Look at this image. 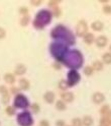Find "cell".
Masks as SVG:
<instances>
[{
	"label": "cell",
	"mask_w": 111,
	"mask_h": 126,
	"mask_svg": "<svg viewBox=\"0 0 111 126\" xmlns=\"http://www.w3.org/2000/svg\"><path fill=\"white\" fill-rule=\"evenodd\" d=\"M87 30H88V27H87V23L84 21V20H81L79 21L78 26H77V34L78 36H85L86 33H87Z\"/></svg>",
	"instance_id": "1"
},
{
	"label": "cell",
	"mask_w": 111,
	"mask_h": 126,
	"mask_svg": "<svg viewBox=\"0 0 111 126\" xmlns=\"http://www.w3.org/2000/svg\"><path fill=\"white\" fill-rule=\"evenodd\" d=\"M79 75L77 74V72H75V71H72V72H70L69 73V81H70V83H69V85H73V84H75L76 83V81L79 79Z\"/></svg>",
	"instance_id": "2"
},
{
	"label": "cell",
	"mask_w": 111,
	"mask_h": 126,
	"mask_svg": "<svg viewBox=\"0 0 111 126\" xmlns=\"http://www.w3.org/2000/svg\"><path fill=\"white\" fill-rule=\"evenodd\" d=\"M93 101L95 102L96 104H100L104 101V96L101 94V93H95L93 94Z\"/></svg>",
	"instance_id": "3"
},
{
	"label": "cell",
	"mask_w": 111,
	"mask_h": 126,
	"mask_svg": "<svg viewBox=\"0 0 111 126\" xmlns=\"http://www.w3.org/2000/svg\"><path fill=\"white\" fill-rule=\"evenodd\" d=\"M96 44L98 47H104L106 46L107 44V38L104 37V36H100L97 38V40H96Z\"/></svg>",
	"instance_id": "4"
},
{
	"label": "cell",
	"mask_w": 111,
	"mask_h": 126,
	"mask_svg": "<svg viewBox=\"0 0 111 126\" xmlns=\"http://www.w3.org/2000/svg\"><path fill=\"white\" fill-rule=\"evenodd\" d=\"M62 99L66 102H72L74 99V96L71 93H64V94H62Z\"/></svg>",
	"instance_id": "5"
},
{
	"label": "cell",
	"mask_w": 111,
	"mask_h": 126,
	"mask_svg": "<svg viewBox=\"0 0 111 126\" xmlns=\"http://www.w3.org/2000/svg\"><path fill=\"white\" fill-rule=\"evenodd\" d=\"M55 99V96L52 92H47L45 94H44V100L47 102V103H52Z\"/></svg>",
	"instance_id": "6"
},
{
	"label": "cell",
	"mask_w": 111,
	"mask_h": 126,
	"mask_svg": "<svg viewBox=\"0 0 111 126\" xmlns=\"http://www.w3.org/2000/svg\"><path fill=\"white\" fill-rule=\"evenodd\" d=\"M92 28L95 31H101L103 29V23L101 21H98L97 20V21H95V22L92 23Z\"/></svg>",
	"instance_id": "7"
},
{
	"label": "cell",
	"mask_w": 111,
	"mask_h": 126,
	"mask_svg": "<svg viewBox=\"0 0 111 126\" xmlns=\"http://www.w3.org/2000/svg\"><path fill=\"white\" fill-rule=\"evenodd\" d=\"M4 79H5V81H6L7 83H13L14 80H15V78H14V76H13L12 74L6 73V74L4 75Z\"/></svg>",
	"instance_id": "8"
},
{
	"label": "cell",
	"mask_w": 111,
	"mask_h": 126,
	"mask_svg": "<svg viewBox=\"0 0 111 126\" xmlns=\"http://www.w3.org/2000/svg\"><path fill=\"white\" fill-rule=\"evenodd\" d=\"M83 124L86 126H91L93 124V120L90 116H86L84 119H83Z\"/></svg>",
	"instance_id": "9"
},
{
	"label": "cell",
	"mask_w": 111,
	"mask_h": 126,
	"mask_svg": "<svg viewBox=\"0 0 111 126\" xmlns=\"http://www.w3.org/2000/svg\"><path fill=\"white\" fill-rule=\"evenodd\" d=\"M24 72H25L24 65H17V67L15 68V73H16V74H22Z\"/></svg>",
	"instance_id": "10"
},
{
	"label": "cell",
	"mask_w": 111,
	"mask_h": 126,
	"mask_svg": "<svg viewBox=\"0 0 111 126\" xmlns=\"http://www.w3.org/2000/svg\"><path fill=\"white\" fill-rule=\"evenodd\" d=\"M19 83H20V88L22 90H26V89H28V86H29V83H28V81L26 79H20Z\"/></svg>",
	"instance_id": "11"
},
{
	"label": "cell",
	"mask_w": 111,
	"mask_h": 126,
	"mask_svg": "<svg viewBox=\"0 0 111 126\" xmlns=\"http://www.w3.org/2000/svg\"><path fill=\"white\" fill-rule=\"evenodd\" d=\"M85 42L87 43V44H91L93 41H94V37H93V35L92 34H87V35H85Z\"/></svg>",
	"instance_id": "12"
},
{
	"label": "cell",
	"mask_w": 111,
	"mask_h": 126,
	"mask_svg": "<svg viewBox=\"0 0 111 126\" xmlns=\"http://www.w3.org/2000/svg\"><path fill=\"white\" fill-rule=\"evenodd\" d=\"M103 61H104L105 63H107V64H110L111 63V54L106 53V54L103 55Z\"/></svg>",
	"instance_id": "13"
},
{
	"label": "cell",
	"mask_w": 111,
	"mask_h": 126,
	"mask_svg": "<svg viewBox=\"0 0 111 126\" xmlns=\"http://www.w3.org/2000/svg\"><path fill=\"white\" fill-rule=\"evenodd\" d=\"M93 67L96 69V70H101L102 69V63L100 62V61H95L94 63H93Z\"/></svg>",
	"instance_id": "14"
},
{
	"label": "cell",
	"mask_w": 111,
	"mask_h": 126,
	"mask_svg": "<svg viewBox=\"0 0 111 126\" xmlns=\"http://www.w3.org/2000/svg\"><path fill=\"white\" fill-rule=\"evenodd\" d=\"M57 108H58L59 110H65L66 106H65L64 103H63V101H59L58 103H57Z\"/></svg>",
	"instance_id": "15"
},
{
	"label": "cell",
	"mask_w": 111,
	"mask_h": 126,
	"mask_svg": "<svg viewBox=\"0 0 111 126\" xmlns=\"http://www.w3.org/2000/svg\"><path fill=\"white\" fill-rule=\"evenodd\" d=\"M92 72H93V67H91V66H87V67L85 68V73H86L87 75H91Z\"/></svg>",
	"instance_id": "16"
},
{
	"label": "cell",
	"mask_w": 111,
	"mask_h": 126,
	"mask_svg": "<svg viewBox=\"0 0 111 126\" xmlns=\"http://www.w3.org/2000/svg\"><path fill=\"white\" fill-rule=\"evenodd\" d=\"M8 101H9V94L6 92V93L3 94V103H7Z\"/></svg>",
	"instance_id": "17"
},
{
	"label": "cell",
	"mask_w": 111,
	"mask_h": 126,
	"mask_svg": "<svg viewBox=\"0 0 111 126\" xmlns=\"http://www.w3.org/2000/svg\"><path fill=\"white\" fill-rule=\"evenodd\" d=\"M107 111H109V107H108V106L102 107V109H101V113H102V114H106Z\"/></svg>",
	"instance_id": "18"
},
{
	"label": "cell",
	"mask_w": 111,
	"mask_h": 126,
	"mask_svg": "<svg viewBox=\"0 0 111 126\" xmlns=\"http://www.w3.org/2000/svg\"><path fill=\"white\" fill-rule=\"evenodd\" d=\"M103 11L105 13H111V6H105L104 8H103Z\"/></svg>",
	"instance_id": "19"
},
{
	"label": "cell",
	"mask_w": 111,
	"mask_h": 126,
	"mask_svg": "<svg viewBox=\"0 0 111 126\" xmlns=\"http://www.w3.org/2000/svg\"><path fill=\"white\" fill-rule=\"evenodd\" d=\"M73 124H74V126H81V122H80L79 119H74L73 120Z\"/></svg>",
	"instance_id": "20"
},
{
	"label": "cell",
	"mask_w": 111,
	"mask_h": 126,
	"mask_svg": "<svg viewBox=\"0 0 111 126\" xmlns=\"http://www.w3.org/2000/svg\"><path fill=\"white\" fill-rule=\"evenodd\" d=\"M4 36H5V31L2 28H0V39L4 38Z\"/></svg>",
	"instance_id": "21"
},
{
	"label": "cell",
	"mask_w": 111,
	"mask_h": 126,
	"mask_svg": "<svg viewBox=\"0 0 111 126\" xmlns=\"http://www.w3.org/2000/svg\"><path fill=\"white\" fill-rule=\"evenodd\" d=\"M27 21H28V17H27V16H25L24 18H23V20H21V25H22V26H26Z\"/></svg>",
	"instance_id": "22"
},
{
	"label": "cell",
	"mask_w": 111,
	"mask_h": 126,
	"mask_svg": "<svg viewBox=\"0 0 111 126\" xmlns=\"http://www.w3.org/2000/svg\"><path fill=\"white\" fill-rule=\"evenodd\" d=\"M6 111H7V113H8L9 115L13 114V110H12V108H11V107H7V108H6Z\"/></svg>",
	"instance_id": "23"
},
{
	"label": "cell",
	"mask_w": 111,
	"mask_h": 126,
	"mask_svg": "<svg viewBox=\"0 0 111 126\" xmlns=\"http://www.w3.org/2000/svg\"><path fill=\"white\" fill-rule=\"evenodd\" d=\"M20 12L21 13H27V8L26 7H22V8H20Z\"/></svg>",
	"instance_id": "24"
},
{
	"label": "cell",
	"mask_w": 111,
	"mask_h": 126,
	"mask_svg": "<svg viewBox=\"0 0 111 126\" xmlns=\"http://www.w3.org/2000/svg\"><path fill=\"white\" fill-rule=\"evenodd\" d=\"M41 126H49V123H47L46 121H42Z\"/></svg>",
	"instance_id": "25"
},
{
	"label": "cell",
	"mask_w": 111,
	"mask_h": 126,
	"mask_svg": "<svg viewBox=\"0 0 111 126\" xmlns=\"http://www.w3.org/2000/svg\"><path fill=\"white\" fill-rule=\"evenodd\" d=\"M33 111H34V112H37L38 110H39V109H38V107H37V105H33Z\"/></svg>",
	"instance_id": "26"
},
{
	"label": "cell",
	"mask_w": 111,
	"mask_h": 126,
	"mask_svg": "<svg viewBox=\"0 0 111 126\" xmlns=\"http://www.w3.org/2000/svg\"><path fill=\"white\" fill-rule=\"evenodd\" d=\"M31 2H33V5H39L41 4V1H31Z\"/></svg>",
	"instance_id": "27"
},
{
	"label": "cell",
	"mask_w": 111,
	"mask_h": 126,
	"mask_svg": "<svg viewBox=\"0 0 111 126\" xmlns=\"http://www.w3.org/2000/svg\"><path fill=\"white\" fill-rule=\"evenodd\" d=\"M64 124H65V123L62 122V121H59V122H58V125H59V126H64Z\"/></svg>",
	"instance_id": "28"
},
{
	"label": "cell",
	"mask_w": 111,
	"mask_h": 126,
	"mask_svg": "<svg viewBox=\"0 0 111 126\" xmlns=\"http://www.w3.org/2000/svg\"><path fill=\"white\" fill-rule=\"evenodd\" d=\"M11 91H12V93L14 94V93H16V91H17V90L15 89V88H12V89H11Z\"/></svg>",
	"instance_id": "29"
},
{
	"label": "cell",
	"mask_w": 111,
	"mask_h": 126,
	"mask_svg": "<svg viewBox=\"0 0 111 126\" xmlns=\"http://www.w3.org/2000/svg\"><path fill=\"white\" fill-rule=\"evenodd\" d=\"M110 50H111V46H110Z\"/></svg>",
	"instance_id": "30"
}]
</instances>
